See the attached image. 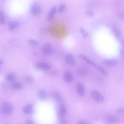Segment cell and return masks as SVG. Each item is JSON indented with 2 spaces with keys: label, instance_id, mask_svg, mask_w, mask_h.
I'll return each mask as SVG.
<instances>
[{
  "label": "cell",
  "instance_id": "obj_1",
  "mask_svg": "<svg viewBox=\"0 0 124 124\" xmlns=\"http://www.w3.org/2000/svg\"><path fill=\"white\" fill-rule=\"evenodd\" d=\"M91 96L93 99L98 102H102L104 100L103 96L96 90L92 91L91 93Z\"/></svg>",
  "mask_w": 124,
  "mask_h": 124
},
{
  "label": "cell",
  "instance_id": "obj_2",
  "mask_svg": "<svg viewBox=\"0 0 124 124\" xmlns=\"http://www.w3.org/2000/svg\"><path fill=\"white\" fill-rule=\"evenodd\" d=\"M2 109L3 113L5 115H8L12 112L13 110V107L12 105L10 103H5L3 105Z\"/></svg>",
  "mask_w": 124,
  "mask_h": 124
},
{
  "label": "cell",
  "instance_id": "obj_3",
  "mask_svg": "<svg viewBox=\"0 0 124 124\" xmlns=\"http://www.w3.org/2000/svg\"><path fill=\"white\" fill-rule=\"evenodd\" d=\"M42 51L45 54L50 55L54 53V48L51 44H46L43 47Z\"/></svg>",
  "mask_w": 124,
  "mask_h": 124
},
{
  "label": "cell",
  "instance_id": "obj_4",
  "mask_svg": "<svg viewBox=\"0 0 124 124\" xmlns=\"http://www.w3.org/2000/svg\"><path fill=\"white\" fill-rule=\"evenodd\" d=\"M40 12V7L37 3L34 4L31 9V13L33 16H37Z\"/></svg>",
  "mask_w": 124,
  "mask_h": 124
},
{
  "label": "cell",
  "instance_id": "obj_5",
  "mask_svg": "<svg viewBox=\"0 0 124 124\" xmlns=\"http://www.w3.org/2000/svg\"><path fill=\"white\" fill-rule=\"evenodd\" d=\"M36 67L39 69L43 70H48L50 69L51 65L45 62H39L36 64Z\"/></svg>",
  "mask_w": 124,
  "mask_h": 124
},
{
  "label": "cell",
  "instance_id": "obj_6",
  "mask_svg": "<svg viewBox=\"0 0 124 124\" xmlns=\"http://www.w3.org/2000/svg\"><path fill=\"white\" fill-rule=\"evenodd\" d=\"M65 61L69 65L71 66H74L75 65V61L73 56L71 54L66 55L65 57Z\"/></svg>",
  "mask_w": 124,
  "mask_h": 124
},
{
  "label": "cell",
  "instance_id": "obj_7",
  "mask_svg": "<svg viewBox=\"0 0 124 124\" xmlns=\"http://www.w3.org/2000/svg\"><path fill=\"white\" fill-rule=\"evenodd\" d=\"M64 80L68 84H71L73 81V77L71 74L68 72H66L65 73L64 76Z\"/></svg>",
  "mask_w": 124,
  "mask_h": 124
},
{
  "label": "cell",
  "instance_id": "obj_8",
  "mask_svg": "<svg viewBox=\"0 0 124 124\" xmlns=\"http://www.w3.org/2000/svg\"><path fill=\"white\" fill-rule=\"evenodd\" d=\"M77 89L78 94L80 96H83L85 94V87L81 84H78L77 85Z\"/></svg>",
  "mask_w": 124,
  "mask_h": 124
},
{
  "label": "cell",
  "instance_id": "obj_9",
  "mask_svg": "<svg viewBox=\"0 0 124 124\" xmlns=\"http://www.w3.org/2000/svg\"><path fill=\"white\" fill-rule=\"evenodd\" d=\"M103 64L107 66H112L116 65L117 62L114 60H106L103 61Z\"/></svg>",
  "mask_w": 124,
  "mask_h": 124
},
{
  "label": "cell",
  "instance_id": "obj_10",
  "mask_svg": "<svg viewBox=\"0 0 124 124\" xmlns=\"http://www.w3.org/2000/svg\"><path fill=\"white\" fill-rule=\"evenodd\" d=\"M56 8L55 7H54L50 10L48 16V20H51L53 18L54 15L56 12Z\"/></svg>",
  "mask_w": 124,
  "mask_h": 124
},
{
  "label": "cell",
  "instance_id": "obj_11",
  "mask_svg": "<svg viewBox=\"0 0 124 124\" xmlns=\"http://www.w3.org/2000/svg\"><path fill=\"white\" fill-rule=\"evenodd\" d=\"M66 111L65 110V108L64 106H62L60 108V111H59V115L61 119H64L66 115Z\"/></svg>",
  "mask_w": 124,
  "mask_h": 124
},
{
  "label": "cell",
  "instance_id": "obj_12",
  "mask_svg": "<svg viewBox=\"0 0 124 124\" xmlns=\"http://www.w3.org/2000/svg\"><path fill=\"white\" fill-rule=\"evenodd\" d=\"M106 121L109 124H115L117 122V119L113 116H110L107 118Z\"/></svg>",
  "mask_w": 124,
  "mask_h": 124
},
{
  "label": "cell",
  "instance_id": "obj_13",
  "mask_svg": "<svg viewBox=\"0 0 124 124\" xmlns=\"http://www.w3.org/2000/svg\"><path fill=\"white\" fill-rule=\"evenodd\" d=\"M79 57H80V58H81L82 59H83L84 60H85V62H86L87 63H88V64L91 65H93V66H95V67H97V66L96 65V64H95L93 62L91 61L90 59H89L88 58H87L86 56L80 55H79Z\"/></svg>",
  "mask_w": 124,
  "mask_h": 124
},
{
  "label": "cell",
  "instance_id": "obj_14",
  "mask_svg": "<svg viewBox=\"0 0 124 124\" xmlns=\"http://www.w3.org/2000/svg\"><path fill=\"white\" fill-rule=\"evenodd\" d=\"M33 108L31 105H28L23 109L24 112L26 114H30L32 112Z\"/></svg>",
  "mask_w": 124,
  "mask_h": 124
},
{
  "label": "cell",
  "instance_id": "obj_15",
  "mask_svg": "<svg viewBox=\"0 0 124 124\" xmlns=\"http://www.w3.org/2000/svg\"><path fill=\"white\" fill-rule=\"evenodd\" d=\"M0 23L4 24L5 23V17L2 12H0Z\"/></svg>",
  "mask_w": 124,
  "mask_h": 124
},
{
  "label": "cell",
  "instance_id": "obj_16",
  "mask_svg": "<svg viewBox=\"0 0 124 124\" xmlns=\"http://www.w3.org/2000/svg\"><path fill=\"white\" fill-rule=\"evenodd\" d=\"M13 87L15 89H20L21 88V85L19 83V82H14L12 85Z\"/></svg>",
  "mask_w": 124,
  "mask_h": 124
},
{
  "label": "cell",
  "instance_id": "obj_17",
  "mask_svg": "<svg viewBox=\"0 0 124 124\" xmlns=\"http://www.w3.org/2000/svg\"><path fill=\"white\" fill-rule=\"evenodd\" d=\"M80 33L84 38H85L87 37V36L88 35L87 33L83 28H81V27L80 28Z\"/></svg>",
  "mask_w": 124,
  "mask_h": 124
},
{
  "label": "cell",
  "instance_id": "obj_18",
  "mask_svg": "<svg viewBox=\"0 0 124 124\" xmlns=\"http://www.w3.org/2000/svg\"><path fill=\"white\" fill-rule=\"evenodd\" d=\"M18 26V23L16 22H11L9 24V28L11 30H14Z\"/></svg>",
  "mask_w": 124,
  "mask_h": 124
},
{
  "label": "cell",
  "instance_id": "obj_19",
  "mask_svg": "<svg viewBox=\"0 0 124 124\" xmlns=\"http://www.w3.org/2000/svg\"><path fill=\"white\" fill-rule=\"evenodd\" d=\"M39 96L40 98H44L46 97V93L43 91H41L39 92Z\"/></svg>",
  "mask_w": 124,
  "mask_h": 124
},
{
  "label": "cell",
  "instance_id": "obj_20",
  "mask_svg": "<svg viewBox=\"0 0 124 124\" xmlns=\"http://www.w3.org/2000/svg\"><path fill=\"white\" fill-rule=\"evenodd\" d=\"M65 9V5L64 4L61 5L59 8V9H58L59 13H62V12H63Z\"/></svg>",
  "mask_w": 124,
  "mask_h": 124
},
{
  "label": "cell",
  "instance_id": "obj_21",
  "mask_svg": "<svg viewBox=\"0 0 124 124\" xmlns=\"http://www.w3.org/2000/svg\"><path fill=\"white\" fill-rule=\"evenodd\" d=\"M14 78H15V75L11 73L7 76V79L8 80H12Z\"/></svg>",
  "mask_w": 124,
  "mask_h": 124
},
{
  "label": "cell",
  "instance_id": "obj_22",
  "mask_svg": "<svg viewBox=\"0 0 124 124\" xmlns=\"http://www.w3.org/2000/svg\"><path fill=\"white\" fill-rule=\"evenodd\" d=\"M97 68L102 73V74H103L104 75H107V72L104 70V69H103L102 67H100V66H97Z\"/></svg>",
  "mask_w": 124,
  "mask_h": 124
},
{
  "label": "cell",
  "instance_id": "obj_23",
  "mask_svg": "<svg viewBox=\"0 0 124 124\" xmlns=\"http://www.w3.org/2000/svg\"><path fill=\"white\" fill-rule=\"evenodd\" d=\"M29 43L30 44H31V45H33V46H35V45H37V44H38V42H37V41L34 39H31L29 40Z\"/></svg>",
  "mask_w": 124,
  "mask_h": 124
},
{
  "label": "cell",
  "instance_id": "obj_24",
  "mask_svg": "<svg viewBox=\"0 0 124 124\" xmlns=\"http://www.w3.org/2000/svg\"><path fill=\"white\" fill-rule=\"evenodd\" d=\"M117 113H118L119 114L123 115V114H124V109H123V108L119 109L117 110Z\"/></svg>",
  "mask_w": 124,
  "mask_h": 124
},
{
  "label": "cell",
  "instance_id": "obj_25",
  "mask_svg": "<svg viewBox=\"0 0 124 124\" xmlns=\"http://www.w3.org/2000/svg\"><path fill=\"white\" fill-rule=\"evenodd\" d=\"M26 124H34V123L33 121H32L31 120H28L26 122Z\"/></svg>",
  "mask_w": 124,
  "mask_h": 124
},
{
  "label": "cell",
  "instance_id": "obj_26",
  "mask_svg": "<svg viewBox=\"0 0 124 124\" xmlns=\"http://www.w3.org/2000/svg\"><path fill=\"white\" fill-rule=\"evenodd\" d=\"M87 15H89V16H94L93 13H92L91 12H87Z\"/></svg>",
  "mask_w": 124,
  "mask_h": 124
},
{
  "label": "cell",
  "instance_id": "obj_27",
  "mask_svg": "<svg viewBox=\"0 0 124 124\" xmlns=\"http://www.w3.org/2000/svg\"><path fill=\"white\" fill-rule=\"evenodd\" d=\"M26 79H27V81H32L31 78H27Z\"/></svg>",
  "mask_w": 124,
  "mask_h": 124
},
{
  "label": "cell",
  "instance_id": "obj_28",
  "mask_svg": "<svg viewBox=\"0 0 124 124\" xmlns=\"http://www.w3.org/2000/svg\"><path fill=\"white\" fill-rule=\"evenodd\" d=\"M78 124H86L85 122H80Z\"/></svg>",
  "mask_w": 124,
  "mask_h": 124
},
{
  "label": "cell",
  "instance_id": "obj_29",
  "mask_svg": "<svg viewBox=\"0 0 124 124\" xmlns=\"http://www.w3.org/2000/svg\"><path fill=\"white\" fill-rule=\"evenodd\" d=\"M2 63H3V61L1 59H0V65L2 64Z\"/></svg>",
  "mask_w": 124,
  "mask_h": 124
}]
</instances>
